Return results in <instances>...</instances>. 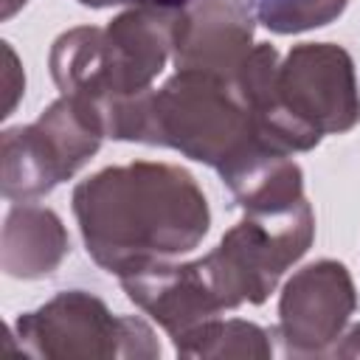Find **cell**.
Segmentation results:
<instances>
[{
	"label": "cell",
	"instance_id": "obj_13",
	"mask_svg": "<svg viewBox=\"0 0 360 360\" xmlns=\"http://www.w3.org/2000/svg\"><path fill=\"white\" fill-rule=\"evenodd\" d=\"M273 332L242 318H211L174 340L180 357H239V360H267L273 354Z\"/></svg>",
	"mask_w": 360,
	"mask_h": 360
},
{
	"label": "cell",
	"instance_id": "obj_6",
	"mask_svg": "<svg viewBox=\"0 0 360 360\" xmlns=\"http://www.w3.org/2000/svg\"><path fill=\"white\" fill-rule=\"evenodd\" d=\"M17 352L39 360H155L160 343L138 315H115L84 290H65L11 323Z\"/></svg>",
	"mask_w": 360,
	"mask_h": 360
},
{
	"label": "cell",
	"instance_id": "obj_17",
	"mask_svg": "<svg viewBox=\"0 0 360 360\" xmlns=\"http://www.w3.org/2000/svg\"><path fill=\"white\" fill-rule=\"evenodd\" d=\"M87 8H110V6H138V3H146V0H76Z\"/></svg>",
	"mask_w": 360,
	"mask_h": 360
},
{
	"label": "cell",
	"instance_id": "obj_2",
	"mask_svg": "<svg viewBox=\"0 0 360 360\" xmlns=\"http://www.w3.org/2000/svg\"><path fill=\"white\" fill-rule=\"evenodd\" d=\"M233 82L262 138L284 155L309 152L360 124L354 62L335 42H301L284 59L270 42H256Z\"/></svg>",
	"mask_w": 360,
	"mask_h": 360
},
{
	"label": "cell",
	"instance_id": "obj_14",
	"mask_svg": "<svg viewBox=\"0 0 360 360\" xmlns=\"http://www.w3.org/2000/svg\"><path fill=\"white\" fill-rule=\"evenodd\" d=\"M256 20L273 34H301L338 20L349 0H253Z\"/></svg>",
	"mask_w": 360,
	"mask_h": 360
},
{
	"label": "cell",
	"instance_id": "obj_18",
	"mask_svg": "<svg viewBox=\"0 0 360 360\" xmlns=\"http://www.w3.org/2000/svg\"><path fill=\"white\" fill-rule=\"evenodd\" d=\"M25 3H28V0H0V17H3V20H11Z\"/></svg>",
	"mask_w": 360,
	"mask_h": 360
},
{
	"label": "cell",
	"instance_id": "obj_15",
	"mask_svg": "<svg viewBox=\"0 0 360 360\" xmlns=\"http://www.w3.org/2000/svg\"><path fill=\"white\" fill-rule=\"evenodd\" d=\"M3 45V56H6V68H3V118H8L17 107V101L22 98L25 93V73L20 68V59L14 53V48L8 42H0Z\"/></svg>",
	"mask_w": 360,
	"mask_h": 360
},
{
	"label": "cell",
	"instance_id": "obj_9",
	"mask_svg": "<svg viewBox=\"0 0 360 360\" xmlns=\"http://www.w3.org/2000/svg\"><path fill=\"white\" fill-rule=\"evenodd\" d=\"M256 22L253 0H183L174 28V68L236 79L256 45Z\"/></svg>",
	"mask_w": 360,
	"mask_h": 360
},
{
	"label": "cell",
	"instance_id": "obj_4",
	"mask_svg": "<svg viewBox=\"0 0 360 360\" xmlns=\"http://www.w3.org/2000/svg\"><path fill=\"white\" fill-rule=\"evenodd\" d=\"M183 0H146L127 6L107 25H79L51 45L48 68L62 96L96 107L104 118L143 93L174 53V28Z\"/></svg>",
	"mask_w": 360,
	"mask_h": 360
},
{
	"label": "cell",
	"instance_id": "obj_16",
	"mask_svg": "<svg viewBox=\"0 0 360 360\" xmlns=\"http://www.w3.org/2000/svg\"><path fill=\"white\" fill-rule=\"evenodd\" d=\"M332 357H360V323H349L343 338L338 340Z\"/></svg>",
	"mask_w": 360,
	"mask_h": 360
},
{
	"label": "cell",
	"instance_id": "obj_10",
	"mask_svg": "<svg viewBox=\"0 0 360 360\" xmlns=\"http://www.w3.org/2000/svg\"><path fill=\"white\" fill-rule=\"evenodd\" d=\"M124 292L135 307H141L172 343L197 329L200 323L219 318L225 309L200 270V262H160L141 273L121 278Z\"/></svg>",
	"mask_w": 360,
	"mask_h": 360
},
{
	"label": "cell",
	"instance_id": "obj_3",
	"mask_svg": "<svg viewBox=\"0 0 360 360\" xmlns=\"http://www.w3.org/2000/svg\"><path fill=\"white\" fill-rule=\"evenodd\" d=\"M107 138L174 149L219 177L253 152L273 149L236 82L205 70H177L163 87L118 104L107 115Z\"/></svg>",
	"mask_w": 360,
	"mask_h": 360
},
{
	"label": "cell",
	"instance_id": "obj_12",
	"mask_svg": "<svg viewBox=\"0 0 360 360\" xmlns=\"http://www.w3.org/2000/svg\"><path fill=\"white\" fill-rule=\"evenodd\" d=\"M222 183L231 188L233 200L245 211H281L304 197V172L292 155L276 149H259L228 174Z\"/></svg>",
	"mask_w": 360,
	"mask_h": 360
},
{
	"label": "cell",
	"instance_id": "obj_5",
	"mask_svg": "<svg viewBox=\"0 0 360 360\" xmlns=\"http://www.w3.org/2000/svg\"><path fill=\"white\" fill-rule=\"evenodd\" d=\"M312 239L315 214L301 200L281 211H245L219 245L197 262L228 312L242 304H264L278 278L309 250Z\"/></svg>",
	"mask_w": 360,
	"mask_h": 360
},
{
	"label": "cell",
	"instance_id": "obj_11",
	"mask_svg": "<svg viewBox=\"0 0 360 360\" xmlns=\"http://www.w3.org/2000/svg\"><path fill=\"white\" fill-rule=\"evenodd\" d=\"M70 239L56 211L31 202L11 205L3 225L0 264L8 278H45L68 256Z\"/></svg>",
	"mask_w": 360,
	"mask_h": 360
},
{
	"label": "cell",
	"instance_id": "obj_8",
	"mask_svg": "<svg viewBox=\"0 0 360 360\" xmlns=\"http://www.w3.org/2000/svg\"><path fill=\"white\" fill-rule=\"evenodd\" d=\"M357 309V290L343 262L321 259L284 284L273 338L284 357H332Z\"/></svg>",
	"mask_w": 360,
	"mask_h": 360
},
{
	"label": "cell",
	"instance_id": "obj_1",
	"mask_svg": "<svg viewBox=\"0 0 360 360\" xmlns=\"http://www.w3.org/2000/svg\"><path fill=\"white\" fill-rule=\"evenodd\" d=\"M73 214L87 256L118 278L191 253L211 228L194 174L163 160L90 174L73 188Z\"/></svg>",
	"mask_w": 360,
	"mask_h": 360
},
{
	"label": "cell",
	"instance_id": "obj_7",
	"mask_svg": "<svg viewBox=\"0 0 360 360\" xmlns=\"http://www.w3.org/2000/svg\"><path fill=\"white\" fill-rule=\"evenodd\" d=\"M107 138L104 118L82 98L59 96L37 121L8 127L0 138L3 197L31 202L70 180Z\"/></svg>",
	"mask_w": 360,
	"mask_h": 360
}]
</instances>
